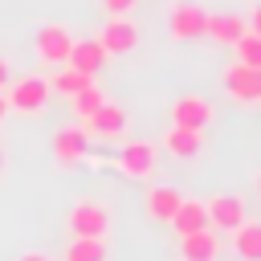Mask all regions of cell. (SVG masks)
<instances>
[{
  "instance_id": "1",
  "label": "cell",
  "mask_w": 261,
  "mask_h": 261,
  "mask_svg": "<svg viewBox=\"0 0 261 261\" xmlns=\"http://www.w3.org/2000/svg\"><path fill=\"white\" fill-rule=\"evenodd\" d=\"M49 82L45 77H16L12 86H8V94H4V102H8V110H16V114H37V110H45V102H49Z\"/></svg>"
},
{
  "instance_id": "2",
  "label": "cell",
  "mask_w": 261,
  "mask_h": 261,
  "mask_svg": "<svg viewBox=\"0 0 261 261\" xmlns=\"http://www.w3.org/2000/svg\"><path fill=\"white\" fill-rule=\"evenodd\" d=\"M65 228H69L73 237H102V241H106V232H110V212H106V204L82 200V204L69 208Z\"/></svg>"
},
{
  "instance_id": "3",
  "label": "cell",
  "mask_w": 261,
  "mask_h": 261,
  "mask_svg": "<svg viewBox=\"0 0 261 261\" xmlns=\"http://www.w3.org/2000/svg\"><path fill=\"white\" fill-rule=\"evenodd\" d=\"M118 167H122V175H130V179H147V175L159 167V147L147 143V139H130V143H122V151H118Z\"/></svg>"
},
{
  "instance_id": "4",
  "label": "cell",
  "mask_w": 261,
  "mask_h": 261,
  "mask_svg": "<svg viewBox=\"0 0 261 261\" xmlns=\"http://www.w3.org/2000/svg\"><path fill=\"white\" fill-rule=\"evenodd\" d=\"M220 82H224V90H228V98L232 102H241V106H253V102H261V69H253V65H228L224 73H220Z\"/></svg>"
},
{
  "instance_id": "5",
  "label": "cell",
  "mask_w": 261,
  "mask_h": 261,
  "mask_svg": "<svg viewBox=\"0 0 261 261\" xmlns=\"http://www.w3.org/2000/svg\"><path fill=\"white\" fill-rule=\"evenodd\" d=\"M204 212H208V228L232 232V228L245 220V196H237V192H216L212 200H204Z\"/></svg>"
},
{
  "instance_id": "6",
  "label": "cell",
  "mask_w": 261,
  "mask_h": 261,
  "mask_svg": "<svg viewBox=\"0 0 261 261\" xmlns=\"http://www.w3.org/2000/svg\"><path fill=\"white\" fill-rule=\"evenodd\" d=\"M86 151H90V130H86V126H57V130H53V159H57L61 167L82 163Z\"/></svg>"
},
{
  "instance_id": "7",
  "label": "cell",
  "mask_w": 261,
  "mask_h": 261,
  "mask_svg": "<svg viewBox=\"0 0 261 261\" xmlns=\"http://www.w3.org/2000/svg\"><path fill=\"white\" fill-rule=\"evenodd\" d=\"M212 122V102L200 98V94H184L171 102V126H192V130H204Z\"/></svg>"
},
{
  "instance_id": "8",
  "label": "cell",
  "mask_w": 261,
  "mask_h": 261,
  "mask_svg": "<svg viewBox=\"0 0 261 261\" xmlns=\"http://www.w3.org/2000/svg\"><path fill=\"white\" fill-rule=\"evenodd\" d=\"M69 49H73V37L61 29V24H45L37 33V57L49 61V65H65L69 61Z\"/></svg>"
},
{
  "instance_id": "9",
  "label": "cell",
  "mask_w": 261,
  "mask_h": 261,
  "mask_svg": "<svg viewBox=\"0 0 261 261\" xmlns=\"http://www.w3.org/2000/svg\"><path fill=\"white\" fill-rule=\"evenodd\" d=\"M98 45H102L106 53H130V49L139 45L135 20H130V16H110L106 29H102V37H98Z\"/></svg>"
},
{
  "instance_id": "10",
  "label": "cell",
  "mask_w": 261,
  "mask_h": 261,
  "mask_svg": "<svg viewBox=\"0 0 261 261\" xmlns=\"http://www.w3.org/2000/svg\"><path fill=\"white\" fill-rule=\"evenodd\" d=\"M220 232L216 228H200V232H188L179 237V257L184 261H216L220 257Z\"/></svg>"
},
{
  "instance_id": "11",
  "label": "cell",
  "mask_w": 261,
  "mask_h": 261,
  "mask_svg": "<svg viewBox=\"0 0 261 261\" xmlns=\"http://www.w3.org/2000/svg\"><path fill=\"white\" fill-rule=\"evenodd\" d=\"M204 24H208V12L200 4H175L171 8V37L175 41H196L204 37Z\"/></svg>"
},
{
  "instance_id": "12",
  "label": "cell",
  "mask_w": 261,
  "mask_h": 261,
  "mask_svg": "<svg viewBox=\"0 0 261 261\" xmlns=\"http://www.w3.org/2000/svg\"><path fill=\"white\" fill-rule=\"evenodd\" d=\"M86 130H94L98 139H118L126 130V110L114 106V102H102L90 118H86Z\"/></svg>"
},
{
  "instance_id": "13",
  "label": "cell",
  "mask_w": 261,
  "mask_h": 261,
  "mask_svg": "<svg viewBox=\"0 0 261 261\" xmlns=\"http://www.w3.org/2000/svg\"><path fill=\"white\" fill-rule=\"evenodd\" d=\"M163 151L175 155V159H196L204 151V130H192V126H171L163 135Z\"/></svg>"
},
{
  "instance_id": "14",
  "label": "cell",
  "mask_w": 261,
  "mask_h": 261,
  "mask_svg": "<svg viewBox=\"0 0 261 261\" xmlns=\"http://www.w3.org/2000/svg\"><path fill=\"white\" fill-rule=\"evenodd\" d=\"M232 253L241 257V261H261V216L257 220H241L237 228H232Z\"/></svg>"
},
{
  "instance_id": "15",
  "label": "cell",
  "mask_w": 261,
  "mask_h": 261,
  "mask_svg": "<svg viewBox=\"0 0 261 261\" xmlns=\"http://www.w3.org/2000/svg\"><path fill=\"white\" fill-rule=\"evenodd\" d=\"M179 200H184V196H179L175 188H167V184H163V188H151V192H147V200H143V208H147V216H151L155 224H167V220L175 216V208H179Z\"/></svg>"
},
{
  "instance_id": "16",
  "label": "cell",
  "mask_w": 261,
  "mask_h": 261,
  "mask_svg": "<svg viewBox=\"0 0 261 261\" xmlns=\"http://www.w3.org/2000/svg\"><path fill=\"white\" fill-rule=\"evenodd\" d=\"M179 237H188V232H200V228H208V212H204V200H179V208H175V216L167 220Z\"/></svg>"
},
{
  "instance_id": "17",
  "label": "cell",
  "mask_w": 261,
  "mask_h": 261,
  "mask_svg": "<svg viewBox=\"0 0 261 261\" xmlns=\"http://www.w3.org/2000/svg\"><path fill=\"white\" fill-rule=\"evenodd\" d=\"M245 29H249V24H245V16H237V12H216V16H208L204 37H212L216 45H232Z\"/></svg>"
},
{
  "instance_id": "18",
  "label": "cell",
  "mask_w": 261,
  "mask_h": 261,
  "mask_svg": "<svg viewBox=\"0 0 261 261\" xmlns=\"http://www.w3.org/2000/svg\"><path fill=\"white\" fill-rule=\"evenodd\" d=\"M106 57H110V53H106L98 41H73V49H69V61H65V65H73V69H82V73H90V77H94V73L106 65Z\"/></svg>"
},
{
  "instance_id": "19",
  "label": "cell",
  "mask_w": 261,
  "mask_h": 261,
  "mask_svg": "<svg viewBox=\"0 0 261 261\" xmlns=\"http://www.w3.org/2000/svg\"><path fill=\"white\" fill-rule=\"evenodd\" d=\"M65 261H106V241L102 237H73L65 249Z\"/></svg>"
},
{
  "instance_id": "20",
  "label": "cell",
  "mask_w": 261,
  "mask_h": 261,
  "mask_svg": "<svg viewBox=\"0 0 261 261\" xmlns=\"http://www.w3.org/2000/svg\"><path fill=\"white\" fill-rule=\"evenodd\" d=\"M94 77L90 73H82V69H73V65H61L57 73H53V82H49V90H57V94H65V98H73L77 90H86Z\"/></svg>"
},
{
  "instance_id": "21",
  "label": "cell",
  "mask_w": 261,
  "mask_h": 261,
  "mask_svg": "<svg viewBox=\"0 0 261 261\" xmlns=\"http://www.w3.org/2000/svg\"><path fill=\"white\" fill-rule=\"evenodd\" d=\"M232 49H237V61H241V65H253V69H261V33L245 29V33L232 41Z\"/></svg>"
},
{
  "instance_id": "22",
  "label": "cell",
  "mask_w": 261,
  "mask_h": 261,
  "mask_svg": "<svg viewBox=\"0 0 261 261\" xmlns=\"http://www.w3.org/2000/svg\"><path fill=\"white\" fill-rule=\"evenodd\" d=\"M69 102H73V114H77V118L86 122V118H90V114H94V110H98V106L106 102V94H102V90H98V86L90 82V86H86V90H77V94H73Z\"/></svg>"
},
{
  "instance_id": "23",
  "label": "cell",
  "mask_w": 261,
  "mask_h": 261,
  "mask_svg": "<svg viewBox=\"0 0 261 261\" xmlns=\"http://www.w3.org/2000/svg\"><path fill=\"white\" fill-rule=\"evenodd\" d=\"M106 8H110V16H126L130 8H135V0H102Z\"/></svg>"
},
{
  "instance_id": "24",
  "label": "cell",
  "mask_w": 261,
  "mask_h": 261,
  "mask_svg": "<svg viewBox=\"0 0 261 261\" xmlns=\"http://www.w3.org/2000/svg\"><path fill=\"white\" fill-rule=\"evenodd\" d=\"M245 24H249V29H253V33H261V4H257V8H253V16H249V20H245Z\"/></svg>"
},
{
  "instance_id": "25",
  "label": "cell",
  "mask_w": 261,
  "mask_h": 261,
  "mask_svg": "<svg viewBox=\"0 0 261 261\" xmlns=\"http://www.w3.org/2000/svg\"><path fill=\"white\" fill-rule=\"evenodd\" d=\"M4 86H8V61L0 57V90H4Z\"/></svg>"
},
{
  "instance_id": "26",
  "label": "cell",
  "mask_w": 261,
  "mask_h": 261,
  "mask_svg": "<svg viewBox=\"0 0 261 261\" xmlns=\"http://www.w3.org/2000/svg\"><path fill=\"white\" fill-rule=\"evenodd\" d=\"M20 261H49V257H45V253H24Z\"/></svg>"
},
{
  "instance_id": "27",
  "label": "cell",
  "mask_w": 261,
  "mask_h": 261,
  "mask_svg": "<svg viewBox=\"0 0 261 261\" xmlns=\"http://www.w3.org/2000/svg\"><path fill=\"white\" fill-rule=\"evenodd\" d=\"M8 114V102H4V90H0V118Z\"/></svg>"
},
{
  "instance_id": "28",
  "label": "cell",
  "mask_w": 261,
  "mask_h": 261,
  "mask_svg": "<svg viewBox=\"0 0 261 261\" xmlns=\"http://www.w3.org/2000/svg\"><path fill=\"white\" fill-rule=\"evenodd\" d=\"M257 196H261V175H257Z\"/></svg>"
},
{
  "instance_id": "29",
  "label": "cell",
  "mask_w": 261,
  "mask_h": 261,
  "mask_svg": "<svg viewBox=\"0 0 261 261\" xmlns=\"http://www.w3.org/2000/svg\"><path fill=\"white\" fill-rule=\"evenodd\" d=\"M0 167H4V155H0Z\"/></svg>"
}]
</instances>
